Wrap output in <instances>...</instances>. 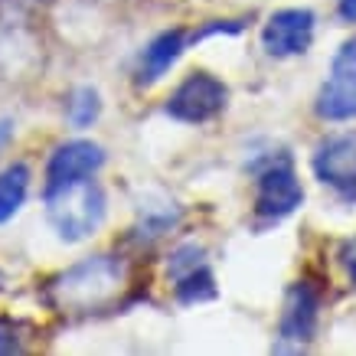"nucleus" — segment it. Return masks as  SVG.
<instances>
[{"label": "nucleus", "instance_id": "nucleus-10", "mask_svg": "<svg viewBox=\"0 0 356 356\" xmlns=\"http://www.w3.org/2000/svg\"><path fill=\"white\" fill-rule=\"evenodd\" d=\"M186 49V33L184 30H167L161 33L157 40H151L147 43V49H144V56H140V65H138V82L140 86H151V82H157V79L170 69L177 59H180V53Z\"/></svg>", "mask_w": 356, "mask_h": 356}, {"label": "nucleus", "instance_id": "nucleus-15", "mask_svg": "<svg viewBox=\"0 0 356 356\" xmlns=\"http://www.w3.org/2000/svg\"><path fill=\"white\" fill-rule=\"evenodd\" d=\"M340 261H343L346 275L356 281V238H350V242H343V248H340Z\"/></svg>", "mask_w": 356, "mask_h": 356}, {"label": "nucleus", "instance_id": "nucleus-11", "mask_svg": "<svg viewBox=\"0 0 356 356\" xmlns=\"http://www.w3.org/2000/svg\"><path fill=\"white\" fill-rule=\"evenodd\" d=\"M26 190H30V170L23 163H10L0 173V222L17 216V209L26 200Z\"/></svg>", "mask_w": 356, "mask_h": 356}, {"label": "nucleus", "instance_id": "nucleus-4", "mask_svg": "<svg viewBox=\"0 0 356 356\" xmlns=\"http://www.w3.org/2000/svg\"><path fill=\"white\" fill-rule=\"evenodd\" d=\"M304 200V190H301V180L288 161H275L268 170H261L259 177V193H255V213L261 219H284L291 216L294 209L301 206Z\"/></svg>", "mask_w": 356, "mask_h": 356}, {"label": "nucleus", "instance_id": "nucleus-17", "mask_svg": "<svg viewBox=\"0 0 356 356\" xmlns=\"http://www.w3.org/2000/svg\"><path fill=\"white\" fill-rule=\"evenodd\" d=\"M340 17L346 23H356V0H340Z\"/></svg>", "mask_w": 356, "mask_h": 356}, {"label": "nucleus", "instance_id": "nucleus-5", "mask_svg": "<svg viewBox=\"0 0 356 356\" xmlns=\"http://www.w3.org/2000/svg\"><path fill=\"white\" fill-rule=\"evenodd\" d=\"M314 173L324 186L346 200H356V134L324 140L314 154Z\"/></svg>", "mask_w": 356, "mask_h": 356}, {"label": "nucleus", "instance_id": "nucleus-6", "mask_svg": "<svg viewBox=\"0 0 356 356\" xmlns=\"http://www.w3.org/2000/svg\"><path fill=\"white\" fill-rule=\"evenodd\" d=\"M102 163H105V151L92 140H69L63 147H56V154L49 157V167H46V193L88 180Z\"/></svg>", "mask_w": 356, "mask_h": 356}, {"label": "nucleus", "instance_id": "nucleus-12", "mask_svg": "<svg viewBox=\"0 0 356 356\" xmlns=\"http://www.w3.org/2000/svg\"><path fill=\"white\" fill-rule=\"evenodd\" d=\"M216 288H213V275L206 271V265H193L186 268L184 275H177V298L184 304H193V301H203V298H213Z\"/></svg>", "mask_w": 356, "mask_h": 356}, {"label": "nucleus", "instance_id": "nucleus-13", "mask_svg": "<svg viewBox=\"0 0 356 356\" xmlns=\"http://www.w3.org/2000/svg\"><path fill=\"white\" fill-rule=\"evenodd\" d=\"M98 92L95 88H79V92H72V98H69V118L76 121L79 128H86V124H92V121L98 118Z\"/></svg>", "mask_w": 356, "mask_h": 356}, {"label": "nucleus", "instance_id": "nucleus-16", "mask_svg": "<svg viewBox=\"0 0 356 356\" xmlns=\"http://www.w3.org/2000/svg\"><path fill=\"white\" fill-rule=\"evenodd\" d=\"M20 343H17V334H13L10 327L0 324V353H17Z\"/></svg>", "mask_w": 356, "mask_h": 356}, {"label": "nucleus", "instance_id": "nucleus-2", "mask_svg": "<svg viewBox=\"0 0 356 356\" xmlns=\"http://www.w3.org/2000/svg\"><path fill=\"white\" fill-rule=\"evenodd\" d=\"M46 209L49 222L65 242H82L102 226L105 219V190L88 177L79 184L59 186L53 193H46Z\"/></svg>", "mask_w": 356, "mask_h": 356}, {"label": "nucleus", "instance_id": "nucleus-1", "mask_svg": "<svg viewBox=\"0 0 356 356\" xmlns=\"http://www.w3.org/2000/svg\"><path fill=\"white\" fill-rule=\"evenodd\" d=\"M121 284H124V265L111 255H95V259H86L82 265L59 275L49 294L59 311L92 314L108 307L121 294Z\"/></svg>", "mask_w": 356, "mask_h": 356}, {"label": "nucleus", "instance_id": "nucleus-7", "mask_svg": "<svg viewBox=\"0 0 356 356\" xmlns=\"http://www.w3.org/2000/svg\"><path fill=\"white\" fill-rule=\"evenodd\" d=\"M311 40H314V13L301 10V7L271 13L268 23H265V30H261L265 49H268L271 56H278V59L307 53Z\"/></svg>", "mask_w": 356, "mask_h": 356}, {"label": "nucleus", "instance_id": "nucleus-3", "mask_svg": "<svg viewBox=\"0 0 356 356\" xmlns=\"http://www.w3.org/2000/svg\"><path fill=\"white\" fill-rule=\"evenodd\" d=\"M226 86L209 72H193L190 79L180 82V88L167 98V115L184 124H203V121L216 118L226 108Z\"/></svg>", "mask_w": 356, "mask_h": 356}, {"label": "nucleus", "instance_id": "nucleus-8", "mask_svg": "<svg viewBox=\"0 0 356 356\" xmlns=\"http://www.w3.org/2000/svg\"><path fill=\"white\" fill-rule=\"evenodd\" d=\"M317 115L324 121L356 118V69H334V76L317 92Z\"/></svg>", "mask_w": 356, "mask_h": 356}, {"label": "nucleus", "instance_id": "nucleus-14", "mask_svg": "<svg viewBox=\"0 0 356 356\" xmlns=\"http://www.w3.org/2000/svg\"><path fill=\"white\" fill-rule=\"evenodd\" d=\"M334 69H356V36L340 46V53L334 59Z\"/></svg>", "mask_w": 356, "mask_h": 356}, {"label": "nucleus", "instance_id": "nucleus-9", "mask_svg": "<svg viewBox=\"0 0 356 356\" xmlns=\"http://www.w3.org/2000/svg\"><path fill=\"white\" fill-rule=\"evenodd\" d=\"M314 324H317V294L307 284H294L288 294L284 317H281V340L304 343V340H311Z\"/></svg>", "mask_w": 356, "mask_h": 356}]
</instances>
